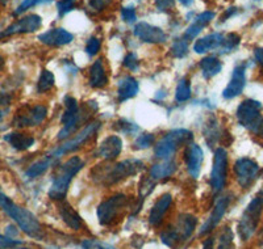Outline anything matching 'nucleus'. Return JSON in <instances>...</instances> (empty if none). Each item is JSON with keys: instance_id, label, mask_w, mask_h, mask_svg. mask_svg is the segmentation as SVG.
I'll return each instance as SVG.
<instances>
[{"instance_id": "46", "label": "nucleus", "mask_w": 263, "mask_h": 249, "mask_svg": "<svg viewBox=\"0 0 263 249\" xmlns=\"http://www.w3.org/2000/svg\"><path fill=\"white\" fill-rule=\"evenodd\" d=\"M121 18H123L125 23L132 24L137 20V15H136V9L133 7H126V8L121 9Z\"/></svg>"}, {"instance_id": "10", "label": "nucleus", "mask_w": 263, "mask_h": 249, "mask_svg": "<svg viewBox=\"0 0 263 249\" xmlns=\"http://www.w3.org/2000/svg\"><path fill=\"white\" fill-rule=\"evenodd\" d=\"M228 177V152L224 147H218L213 156L211 171V188L215 193H220L227 184Z\"/></svg>"}, {"instance_id": "57", "label": "nucleus", "mask_w": 263, "mask_h": 249, "mask_svg": "<svg viewBox=\"0 0 263 249\" xmlns=\"http://www.w3.org/2000/svg\"><path fill=\"white\" fill-rule=\"evenodd\" d=\"M24 249H28V248H24Z\"/></svg>"}, {"instance_id": "29", "label": "nucleus", "mask_w": 263, "mask_h": 249, "mask_svg": "<svg viewBox=\"0 0 263 249\" xmlns=\"http://www.w3.org/2000/svg\"><path fill=\"white\" fill-rule=\"evenodd\" d=\"M213 249H233L234 234L229 225H225L221 231L212 237Z\"/></svg>"}, {"instance_id": "18", "label": "nucleus", "mask_w": 263, "mask_h": 249, "mask_svg": "<svg viewBox=\"0 0 263 249\" xmlns=\"http://www.w3.org/2000/svg\"><path fill=\"white\" fill-rule=\"evenodd\" d=\"M133 33L138 39L147 44H163L167 41V34L164 33L163 29L147 24L144 21L136 25Z\"/></svg>"}, {"instance_id": "20", "label": "nucleus", "mask_w": 263, "mask_h": 249, "mask_svg": "<svg viewBox=\"0 0 263 249\" xmlns=\"http://www.w3.org/2000/svg\"><path fill=\"white\" fill-rule=\"evenodd\" d=\"M39 39L44 45L53 46V48H60V46H63V45L71 44L74 36L69 30L63 29V28H54V29H50L48 32H44L42 34H40Z\"/></svg>"}, {"instance_id": "14", "label": "nucleus", "mask_w": 263, "mask_h": 249, "mask_svg": "<svg viewBox=\"0 0 263 249\" xmlns=\"http://www.w3.org/2000/svg\"><path fill=\"white\" fill-rule=\"evenodd\" d=\"M42 25V20L39 15H28L21 17L20 20L15 21L13 24L7 27L3 32L0 33V38L4 37L15 36V34H23V33H33L39 30Z\"/></svg>"}, {"instance_id": "22", "label": "nucleus", "mask_w": 263, "mask_h": 249, "mask_svg": "<svg viewBox=\"0 0 263 249\" xmlns=\"http://www.w3.org/2000/svg\"><path fill=\"white\" fill-rule=\"evenodd\" d=\"M60 215L63 222L69 225L72 231H79V230L83 229V219H82L81 215L75 211V209L70 205L69 202L61 201Z\"/></svg>"}, {"instance_id": "17", "label": "nucleus", "mask_w": 263, "mask_h": 249, "mask_svg": "<svg viewBox=\"0 0 263 249\" xmlns=\"http://www.w3.org/2000/svg\"><path fill=\"white\" fill-rule=\"evenodd\" d=\"M184 161L187 167V172L192 178H197L200 175L201 165L204 161V152L200 146L196 143H190L185 147Z\"/></svg>"}, {"instance_id": "11", "label": "nucleus", "mask_w": 263, "mask_h": 249, "mask_svg": "<svg viewBox=\"0 0 263 249\" xmlns=\"http://www.w3.org/2000/svg\"><path fill=\"white\" fill-rule=\"evenodd\" d=\"M99 128H100V122H98V121H93V122H90V123H87L86 126H84V128L79 131V133L75 134L71 139H69L67 142L63 143L62 146H60L58 149L54 150L50 155L51 156L55 157V159L58 160V159H61L63 155L75 151V150L79 149V147H81L84 142H87V140L90 139L93 134L99 130Z\"/></svg>"}, {"instance_id": "33", "label": "nucleus", "mask_w": 263, "mask_h": 249, "mask_svg": "<svg viewBox=\"0 0 263 249\" xmlns=\"http://www.w3.org/2000/svg\"><path fill=\"white\" fill-rule=\"evenodd\" d=\"M239 42H241V38H239L238 34H236V33H229V34L224 36L221 46L218 49V53L228 54L230 51H233L238 46Z\"/></svg>"}, {"instance_id": "47", "label": "nucleus", "mask_w": 263, "mask_h": 249, "mask_svg": "<svg viewBox=\"0 0 263 249\" xmlns=\"http://www.w3.org/2000/svg\"><path fill=\"white\" fill-rule=\"evenodd\" d=\"M111 3L112 0H88V6H90V8L93 9L95 12H102V11H104Z\"/></svg>"}, {"instance_id": "1", "label": "nucleus", "mask_w": 263, "mask_h": 249, "mask_svg": "<svg viewBox=\"0 0 263 249\" xmlns=\"http://www.w3.org/2000/svg\"><path fill=\"white\" fill-rule=\"evenodd\" d=\"M145 164L137 159H128V160L120 161L115 165H96L92 169L93 180L103 186H109L125 180V178L136 176L141 171H144Z\"/></svg>"}, {"instance_id": "7", "label": "nucleus", "mask_w": 263, "mask_h": 249, "mask_svg": "<svg viewBox=\"0 0 263 249\" xmlns=\"http://www.w3.org/2000/svg\"><path fill=\"white\" fill-rule=\"evenodd\" d=\"M194 139V134L185 129H177L167 133L156 144L154 155L159 160H168L175 155L180 146L190 144Z\"/></svg>"}, {"instance_id": "37", "label": "nucleus", "mask_w": 263, "mask_h": 249, "mask_svg": "<svg viewBox=\"0 0 263 249\" xmlns=\"http://www.w3.org/2000/svg\"><path fill=\"white\" fill-rule=\"evenodd\" d=\"M115 129L119 133H123L125 135H132V134H136L140 131V128H138L137 125H135L133 122H129L128 119H119L115 123Z\"/></svg>"}, {"instance_id": "27", "label": "nucleus", "mask_w": 263, "mask_h": 249, "mask_svg": "<svg viewBox=\"0 0 263 249\" xmlns=\"http://www.w3.org/2000/svg\"><path fill=\"white\" fill-rule=\"evenodd\" d=\"M4 140L8 143L9 146H12L13 149L17 151H25L29 150L33 144H34V138L29 134L23 133H9L4 135Z\"/></svg>"}, {"instance_id": "13", "label": "nucleus", "mask_w": 263, "mask_h": 249, "mask_svg": "<svg viewBox=\"0 0 263 249\" xmlns=\"http://www.w3.org/2000/svg\"><path fill=\"white\" fill-rule=\"evenodd\" d=\"M48 116V108L45 105H33V107L21 108L13 118L16 128H32L39 126L45 121Z\"/></svg>"}, {"instance_id": "6", "label": "nucleus", "mask_w": 263, "mask_h": 249, "mask_svg": "<svg viewBox=\"0 0 263 249\" xmlns=\"http://www.w3.org/2000/svg\"><path fill=\"white\" fill-rule=\"evenodd\" d=\"M129 205H130V199L123 193L115 194V196L104 199L96 209L99 223L102 225L115 224L128 210Z\"/></svg>"}, {"instance_id": "52", "label": "nucleus", "mask_w": 263, "mask_h": 249, "mask_svg": "<svg viewBox=\"0 0 263 249\" xmlns=\"http://www.w3.org/2000/svg\"><path fill=\"white\" fill-rule=\"evenodd\" d=\"M179 2L183 6H191V4L194 3V0H179Z\"/></svg>"}, {"instance_id": "8", "label": "nucleus", "mask_w": 263, "mask_h": 249, "mask_svg": "<svg viewBox=\"0 0 263 249\" xmlns=\"http://www.w3.org/2000/svg\"><path fill=\"white\" fill-rule=\"evenodd\" d=\"M263 211V198L257 194L255 198L248 205L245 211L242 213V217L239 219L237 230L238 235L242 241H248L253 235L255 234L259 224L260 215Z\"/></svg>"}, {"instance_id": "32", "label": "nucleus", "mask_w": 263, "mask_h": 249, "mask_svg": "<svg viewBox=\"0 0 263 249\" xmlns=\"http://www.w3.org/2000/svg\"><path fill=\"white\" fill-rule=\"evenodd\" d=\"M204 133H205L206 143L210 144V147H213V144L217 142L218 137H220V135H218V123L217 121H216L215 117H211L210 121L206 122Z\"/></svg>"}, {"instance_id": "34", "label": "nucleus", "mask_w": 263, "mask_h": 249, "mask_svg": "<svg viewBox=\"0 0 263 249\" xmlns=\"http://www.w3.org/2000/svg\"><path fill=\"white\" fill-rule=\"evenodd\" d=\"M191 98V84H190L189 79L183 77L182 80L178 83L177 91H175V100L178 102H184V101Z\"/></svg>"}, {"instance_id": "5", "label": "nucleus", "mask_w": 263, "mask_h": 249, "mask_svg": "<svg viewBox=\"0 0 263 249\" xmlns=\"http://www.w3.org/2000/svg\"><path fill=\"white\" fill-rule=\"evenodd\" d=\"M260 109L262 105L259 101L248 98L238 105L236 112L238 123L258 137H263V116Z\"/></svg>"}, {"instance_id": "4", "label": "nucleus", "mask_w": 263, "mask_h": 249, "mask_svg": "<svg viewBox=\"0 0 263 249\" xmlns=\"http://www.w3.org/2000/svg\"><path fill=\"white\" fill-rule=\"evenodd\" d=\"M197 224V218L191 214H180L177 222L168 225L161 234L162 243L170 248H177L182 243L187 241L194 234Z\"/></svg>"}, {"instance_id": "39", "label": "nucleus", "mask_w": 263, "mask_h": 249, "mask_svg": "<svg viewBox=\"0 0 263 249\" xmlns=\"http://www.w3.org/2000/svg\"><path fill=\"white\" fill-rule=\"evenodd\" d=\"M51 2H53V0H23L20 3V6H18L17 8H16L15 12H13V15L18 16L21 15V13H24L25 11H28V9L32 8V7L44 3H51Z\"/></svg>"}, {"instance_id": "38", "label": "nucleus", "mask_w": 263, "mask_h": 249, "mask_svg": "<svg viewBox=\"0 0 263 249\" xmlns=\"http://www.w3.org/2000/svg\"><path fill=\"white\" fill-rule=\"evenodd\" d=\"M81 245L83 249H116L111 244L98 240V239H84Z\"/></svg>"}, {"instance_id": "56", "label": "nucleus", "mask_w": 263, "mask_h": 249, "mask_svg": "<svg viewBox=\"0 0 263 249\" xmlns=\"http://www.w3.org/2000/svg\"><path fill=\"white\" fill-rule=\"evenodd\" d=\"M255 2H258V0H255Z\"/></svg>"}, {"instance_id": "24", "label": "nucleus", "mask_w": 263, "mask_h": 249, "mask_svg": "<svg viewBox=\"0 0 263 249\" xmlns=\"http://www.w3.org/2000/svg\"><path fill=\"white\" fill-rule=\"evenodd\" d=\"M138 89H140V86H138V81L135 77L129 76V75L121 77L117 83V98H119L120 102L130 100L137 95Z\"/></svg>"}, {"instance_id": "25", "label": "nucleus", "mask_w": 263, "mask_h": 249, "mask_svg": "<svg viewBox=\"0 0 263 249\" xmlns=\"http://www.w3.org/2000/svg\"><path fill=\"white\" fill-rule=\"evenodd\" d=\"M88 83L92 88H103L108 83L107 70L104 67L103 59L95 60L90 67V74H88Z\"/></svg>"}, {"instance_id": "30", "label": "nucleus", "mask_w": 263, "mask_h": 249, "mask_svg": "<svg viewBox=\"0 0 263 249\" xmlns=\"http://www.w3.org/2000/svg\"><path fill=\"white\" fill-rule=\"evenodd\" d=\"M55 163H57V159H55L54 156H51V155H49V156L44 157V159H41V160L32 164V165L27 169L25 176H27L28 178L39 177V176H41L42 173H45L46 171H48V169Z\"/></svg>"}, {"instance_id": "2", "label": "nucleus", "mask_w": 263, "mask_h": 249, "mask_svg": "<svg viewBox=\"0 0 263 249\" xmlns=\"http://www.w3.org/2000/svg\"><path fill=\"white\" fill-rule=\"evenodd\" d=\"M0 208L3 209L4 213L8 217H11L17 223L21 231L25 232L28 236L32 237V239H36V240H41L44 237L42 225L39 222V219L34 217V214H32L27 209L16 205L12 199L8 198L3 193H0Z\"/></svg>"}, {"instance_id": "45", "label": "nucleus", "mask_w": 263, "mask_h": 249, "mask_svg": "<svg viewBox=\"0 0 263 249\" xmlns=\"http://www.w3.org/2000/svg\"><path fill=\"white\" fill-rule=\"evenodd\" d=\"M154 6L159 12H168L175 7V0H156Z\"/></svg>"}, {"instance_id": "36", "label": "nucleus", "mask_w": 263, "mask_h": 249, "mask_svg": "<svg viewBox=\"0 0 263 249\" xmlns=\"http://www.w3.org/2000/svg\"><path fill=\"white\" fill-rule=\"evenodd\" d=\"M154 143H156V135L150 133H144L136 138L133 146H135L136 150H146L154 146Z\"/></svg>"}, {"instance_id": "26", "label": "nucleus", "mask_w": 263, "mask_h": 249, "mask_svg": "<svg viewBox=\"0 0 263 249\" xmlns=\"http://www.w3.org/2000/svg\"><path fill=\"white\" fill-rule=\"evenodd\" d=\"M177 163L174 159H168V160H162L159 163L154 164V165L150 168V178H153L154 181L163 180V178H167L170 176H173L174 173L177 172Z\"/></svg>"}, {"instance_id": "49", "label": "nucleus", "mask_w": 263, "mask_h": 249, "mask_svg": "<svg viewBox=\"0 0 263 249\" xmlns=\"http://www.w3.org/2000/svg\"><path fill=\"white\" fill-rule=\"evenodd\" d=\"M213 18H215V13L211 12V11H205V12L200 13V15H197L196 17H195V23H199V24H201L203 27H205L206 24H210Z\"/></svg>"}, {"instance_id": "51", "label": "nucleus", "mask_w": 263, "mask_h": 249, "mask_svg": "<svg viewBox=\"0 0 263 249\" xmlns=\"http://www.w3.org/2000/svg\"><path fill=\"white\" fill-rule=\"evenodd\" d=\"M233 13H236V8H229L227 11V13H225V16H222L221 17V21H225L228 17H230V16L233 15Z\"/></svg>"}, {"instance_id": "35", "label": "nucleus", "mask_w": 263, "mask_h": 249, "mask_svg": "<svg viewBox=\"0 0 263 249\" xmlns=\"http://www.w3.org/2000/svg\"><path fill=\"white\" fill-rule=\"evenodd\" d=\"M171 54L175 58H184L189 54V41L185 38H178L171 45Z\"/></svg>"}, {"instance_id": "41", "label": "nucleus", "mask_w": 263, "mask_h": 249, "mask_svg": "<svg viewBox=\"0 0 263 249\" xmlns=\"http://www.w3.org/2000/svg\"><path fill=\"white\" fill-rule=\"evenodd\" d=\"M77 6H78V0H60L57 3L58 13L60 16H65L66 13L71 12Z\"/></svg>"}, {"instance_id": "23", "label": "nucleus", "mask_w": 263, "mask_h": 249, "mask_svg": "<svg viewBox=\"0 0 263 249\" xmlns=\"http://www.w3.org/2000/svg\"><path fill=\"white\" fill-rule=\"evenodd\" d=\"M224 39V34L221 33H212L208 36L203 37V38L197 39L194 44V51L196 54H205L210 51L217 50L220 49Z\"/></svg>"}, {"instance_id": "43", "label": "nucleus", "mask_w": 263, "mask_h": 249, "mask_svg": "<svg viewBox=\"0 0 263 249\" xmlns=\"http://www.w3.org/2000/svg\"><path fill=\"white\" fill-rule=\"evenodd\" d=\"M123 65L125 69L129 70V71H137L138 66H140V60H138L137 54L136 53L126 54V56L123 60Z\"/></svg>"}, {"instance_id": "28", "label": "nucleus", "mask_w": 263, "mask_h": 249, "mask_svg": "<svg viewBox=\"0 0 263 249\" xmlns=\"http://www.w3.org/2000/svg\"><path fill=\"white\" fill-rule=\"evenodd\" d=\"M199 66H200L201 75H203V77L206 79V80L215 77L216 75L220 74L222 70V63L218 60L217 56L213 55L203 58V59L200 60V63H199Z\"/></svg>"}, {"instance_id": "53", "label": "nucleus", "mask_w": 263, "mask_h": 249, "mask_svg": "<svg viewBox=\"0 0 263 249\" xmlns=\"http://www.w3.org/2000/svg\"><path fill=\"white\" fill-rule=\"evenodd\" d=\"M3 67H4V58L0 55V70L3 69Z\"/></svg>"}, {"instance_id": "31", "label": "nucleus", "mask_w": 263, "mask_h": 249, "mask_svg": "<svg viewBox=\"0 0 263 249\" xmlns=\"http://www.w3.org/2000/svg\"><path fill=\"white\" fill-rule=\"evenodd\" d=\"M54 86H55V77H54L53 72H50L49 70H42L39 81H37V92H49L50 89L54 88Z\"/></svg>"}, {"instance_id": "40", "label": "nucleus", "mask_w": 263, "mask_h": 249, "mask_svg": "<svg viewBox=\"0 0 263 249\" xmlns=\"http://www.w3.org/2000/svg\"><path fill=\"white\" fill-rule=\"evenodd\" d=\"M154 186H156V181L153 180V178L146 177L141 181L140 188H138V192H140V194H141V198L144 199L145 197L149 196V194L153 192V189H154Z\"/></svg>"}, {"instance_id": "48", "label": "nucleus", "mask_w": 263, "mask_h": 249, "mask_svg": "<svg viewBox=\"0 0 263 249\" xmlns=\"http://www.w3.org/2000/svg\"><path fill=\"white\" fill-rule=\"evenodd\" d=\"M20 244H23L20 240H15V239H12V237L0 235V249L15 248V246L20 245Z\"/></svg>"}, {"instance_id": "16", "label": "nucleus", "mask_w": 263, "mask_h": 249, "mask_svg": "<svg viewBox=\"0 0 263 249\" xmlns=\"http://www.w3.org/2000/svg\"><path fill=\"white\" fill-rule=\"evenodd\" d=\"M246 86V65L241 63V65L236 66L233 70V74L230 77L229 83H228L227 88L222 91V97L227 100H232V98L237 97L243 92Z\"/></svg>"}, {"instance_id": "19", "label": "nucleus", "mask_w": 263, "mask_h": 249, "mask_svg": "<svg viewBox=\"0 0 263 249\" xmlns=\"http://www.w3.org/2000/svg\"><path fill=\"white\" fill-rule=\"evenodd\" d=\"M123 151V140L119 135H109L105 138L98 149V156L107 161H112L119 157Z\"/></svg>"}, {"instance_id": "12", "label": "nucleus", "mask_w": 263, "mask_h": 249, "mask_svg": "<svg viewBox=\"0 0 263 249\" xmlns=\"http://www.w3.org/2000/svg\"><path fill=\"white\" fill-rule=\"evenodd\" d=\"M259 165L250 157H241L234 163L233 172L238 185L242 189H248L253 185L259 175Z\"/></svg>"}, {"instance_id": "54", "label": "nucleus", "mask_w": 263, "mask_h": 249, "mask_svg": "<svg viewBox=\"0 0 263 249\" xmlns=\"http://www.w3.org/2000/svg\"><path fill=\"white\" fill-rule=\"evenodd\" d=\"M7 3H8V0H0V6H7Z\"/></svg>"}, {"instance_id": "15", "label": "nucleus", "mask_w": 263, "mask_h": 249, "mask_svg": "<svg viewBox=\"0 0 263 249\" xmlns=\"http://www.w3.org/2000/svg\"><path fill=\"white\" fill-rule=\"evenodd\" d=\"M230 201H232V197L230 196L220 197V198L216 201L215 208H213L212 213H211V215L208 217V219L205 220V223L201 225L200 231H199V236L200 237L205 236V235H208L210 232H212L213 230L217 227L218 223L221 222V219L224 218L228 208H229Z\"/></svg>"}, {"instance_id": "42", "label": "nucleus", "mask_w": 263, "mask_h": 249, "mask_svg": "<svg viewBox=\"0 0 263 249\" xmlns=\"http://www.w3.org/2000/svg\"><path fill=\"white\" fill-rule=\"evenodd\" d=\"M100 48H102V41H100L98 37H90L88 41H87L86 49H84V50H86L87 55L93 56L99 53Z\"/></svg>"}, {"instance_id": "55", "label": "nucleus", "mask_w": 263, "mask_h": 249, "mask_svg": "<svg viewBox=\"0 0 263 249\" xmlns=\"http://www.w3.org/2000/svg\"><path fill=\"white\" fill-rule=\"evenodd\" d=\"M4 118V112L2 109H0V122H2V119Z\"/></svg>"}, {"instance_id": "50", "label": "nucleus", "mask_w": 263, "mask_h": 249, "mask_svg": "<svg viewBox=\"0 0 263 249\" xmlns=\"http://www.w3.org/2000/svg\"><path fill=\"white\" fill-rule=\"evenodd\" d=\"M254 56H255V59H257V62L260 65V67L263 69V48L255 49Z\"/></svg>"}, {"instance_id": "21", "label": "nucleus", "mask_w": 263, "mask_h": 249, "mask_svg": "<svg viewBox=\"0 0 263 249\" xmlns=\"http://www.w3.org/2000/svg\"><path fill=\"white\" fill-rule=\"evenodd\" d=\"M171 203H173V196L170 193H166L163 196L159 197L156 201V203L153 205L152 210L149 214V223L152 225H158L162 222L163 217L170 209Z\"/></svg>"}, {"instance_id": "44", "label": "nucleus", "mask_w": 263, "mask_h": 249, "mask_svg": "<svg viewBox=\"0 0 263 249\" xmlns=\"http://www.w3.org/2000/svg\"><path fill=\"white\" fill-rule=\"evenodd\" d=\"M203 28H204L203 25L199 24V23H195L194 21V23H192V24L190 25V27L187 28V30L184 32V37H183V38H185L187 41H189V39H194L195 37H196L197 34L203 30Z\"/></svg>"}, {"instance_id": "3", "label": "nucleus", "mask_w": 263, "mask_h": 249, "mask_svg": "<svg viewBox=\"0 0 263 249\" xmlns=\"http://www.w3.org/2000/svg\"><path fill=\"white\" fill-rule=\"evenodd\" d=\"M83 167L84 163L81 157H70L69 160L58 169V172L54 176L53 181H51V186L49 189V197L54 201H65L72 178H74L75 175H78L81 172V169Z\"/></svg>"}, {"instance_id": "9", "label": "nucleus", "mask_w": 263, "mask_h": 249, "mask_svg": "<svg viewBox=\"0 0 263 249\" xmlns=\"http://www.w3.org/2000/svg\"><path fill=\"white\" fill-rule=\"evenodd\" d=\"M63 104H65V113H63L61 122H62L63 128L58 133V139L63 140L66 138L71 137L72 134L77 131L78 125L81 123V109H79L78 101L75 100L71 96H66L63 98Z\"/></svg>"}]
</instances>
